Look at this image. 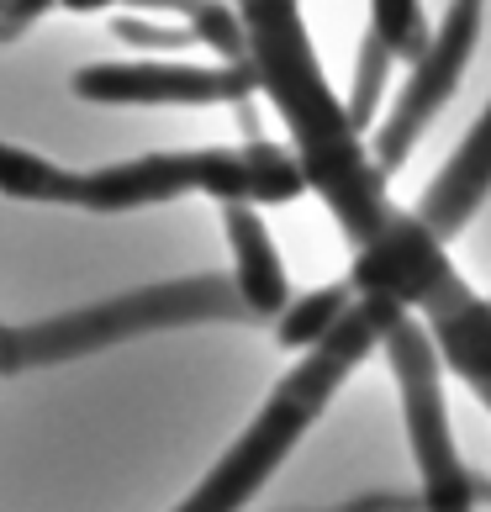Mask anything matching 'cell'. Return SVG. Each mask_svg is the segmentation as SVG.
Instances as JSON below:
<instances>
[{"label": "cell", "mask_w": 491, "mask_h": 512, "mask_svg": "<svg viewBox=\"0 0 491 512\" xmlns=\"http://www.w3.org/2000/svg\"><path fill=\"white\" fill-rule=\"evenodd\" d=\"M222 233H228V249H233V286L243 296L254 322H275L280 312L296 301L291 291V275H286V259L275 249V233L270 222L259 217L254 201H228L222 206Z\"/></svg>", "instance_id": "obj_7"}, {"label": "cell", "mask_w": 491, "mask_h": 512, "mask_svg": "<svg viewBox=\"0 0 491 512\" xmlns=\"http://www.w3.org/2000/svg\"><path fill=\"white\" fill-rule=\"evenodd\" d=\"M196 322H254L233 275H180L164 286L122 291L96 307H74L43 322H16L6 328V375H22L32 365H64L80 354L117 349L127 338L164 333V328H196Z\"/></svg>", "instance_id": "obj_3"}, {"label": "cell", "mask_w": 491, "mask_h": 512, "mask_svg": "<svg viewBox=\"0 0 491 512\" xmlns=\"http://www.w3.org/2000/svg\"><path fill=\"white\" fill-rule=\"evenodd\" d=\"M90 106H249L259 90L254 64H169V59H101L69 74Z\"/></svg>", "instance_id": "obj_6"}, {"label": "cell", "mask_w": 491, "mask_h": 512, "mask_svg": "<svg viewBox=\"0 0 491 512\" xmlns=\"http://www.w3.org/2000/svg\"><path fill=\"white\" fill-rule=\"evenodd\" d=\"M323 512H423V497H391V491H370L344 507H323Z\"/></svg>", "instance_id": "obj_13"}, {"label": "cell", "mask_w": 491, "mask_h": 512, "mask_svg": "<svg viewBox=\"0 0 491 512\" xmlns=\"http://www.w3.org/2000/svg\"><path fill=\"white\" fill-rule=\"evenodd\" d=\"M386 359L402 391V417H407V444L418 460V497L423 512H476L491 502V481H481L476 470L460 460L455 433H449L444 412V381H439V344L433 333H423V317L407 312L386 333Z\"/></svg>", "instance_id": "obj_4"}, {"label": "cell", "mask_w": 491, "mask_h": 512, "mask_svg": "<svg viewBox=\"0 0 491 512\" xmlns=\"http://www.w3.org/2000/svg\"><path fill=\"white\" fill-rule=\"evenodd\" d=\"M481 22H486V0H449L439 27H433V43L423 48V59L412 64L402 96L381 117V132H375V164L396 175L407 164V154L418 148V138L428 132V122L455 101V90L465 80L470 59H476L481 43Z\"/></svg>", "instance_id": "obj_5"}, {"label": "cell", "mask_w": 491, "mask_h": 512, "mask_svg": "<svg viewBox=\"0 0 491 512\" xmlns=\"http://www.w3.org/2000/svg\"><path fill=\"white\" fill-rule=\"evenodd\" d=\"M360 307V291L354 280H328V286H312V291H296V301L275 317V344L286 354H307L349 322V312Z\"/></svg>", "instance_id": "obj_8"}, {"label": "cell", "mask_w": 491, "mask_h": 512, "mask_svg": "<svg viewBox=\"0 0 491 512\" xmlns=\"http://www.w3.org/2000/svg\"><path fill=\"white\" fill-rule=\"evenodd\" d=\"M59 6V0H0V37L16 43L32 22H43V16Z\"/></svg>", "instance_id": "obj_12"}, {"label": "cell", "mask_w": 491, "mask_h": 512, "mask_svg": "<svg viewBox=\"0 0 491 512\" xmlns=\"http://www.w3.org/2000/svg\"><path fill=\"white\" fill-rule=\"evenodd\" d=\"M407 317V307H396L386 296H360V307L349 312V322L338 328L328 344H317L307 354H296V365L280 375V386L270 391V402L259 407V417L233 439V449L201 476V486L185 497L175 512H243V502L286 465V454L307 439V428L323 417V407L338 396V386L365 365L370 349H386V333Z\"/></svg>", "instance_id": "obj_2"}, {"label": "cell", "mask_w": 491, "mask_h": 512, "mask_svg": "<svg viewBox=\"0 0 491 512\" xmlns=\"http://www.w3.org/2000/svg\"><path fill=\"white\" fill-rule=\"evenodd\" d=\"M365 32L375 37V43H386L396 59L418 64L423 48L433 43V27L423 16V0H370V22Z\"/></svg>", "instance_id": "obj_9"}, {"label": "cell", "mask_w": 491, "mask_h": 512, "mask_svg": "<svg viewBox=\"0 0 491 512\" xmlns=\"http://www.w3.org/2000/svg\"><path fill=\"white\" fill-rule=\"evenodd\" d=\"M111 6H127V0H59V11H74V16H96Z\"/></svg>", "instance_id": "obj_14"}, {"label": "cell", "mask_w": 491, "mask_h": 512, "mask_svg": "<svg viewBox=\"0 0 491 512\" xmlns=\"http://www.w3.org/2000/svg\"><path fill=\"white\" fill-rule=\"evenodd\" d=\"M111 37L138 43V48H185V43H196V32L185 22H175V16H117V22H111Z\"/></svg>", "instance_id": "obj_11"}, {"label": "cell", "mask_w": 491, "mask_h": 512, "mask_svg": "<svg viewBox=\"0 0 491 512\" xmlns=\"http://www.w3.org/2000/svg\"><path fill=\"white\" fill-rule=\"evenodd\" d=\"M0 191L11 201L80 206V212H132V206H159L175 196H212L217 206H286L312 185L296 148L270 138H243L233 148H175V154H143L101 169H64L53 159L27 154L22 143H6Z\"/></svg>", "instance_id": "obj_1"}, {"label": "cell", "mask_w": 491, "mask_h": 512, "mask_svg": "<svg viewBox=\"0 0 491 512\" xmlns=\"http://www.w3.org/2000/svg\"><path fill=\"white\" fill-rule=\"evenodd\" d=\"M391 64H396V53L365 32L360 59H354V85H349V101H344L360 132H370L375 117H381V90H386V80H391Z\"/></svg>", "instance_id": "obj_10"}]
</instances>
